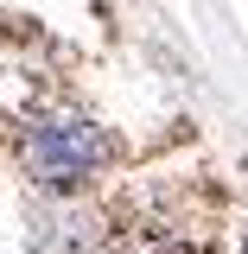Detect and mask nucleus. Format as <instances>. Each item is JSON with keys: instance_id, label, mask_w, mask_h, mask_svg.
Instances as JSON below:
<instances>
[{"instance_id": "f257e3e1", "label": "nucleus", "mask_w": 248, "mask_h": 254, "mask_svg": "<svg viewBox=\"0 0 248 254\" xmlns=\"http://www.w3.org/2000/svg\"><path fill=\"white\" fill-rule=\"evenodd\" d=\"M108 159H115V140L95 121H83V115L51 108V115H32V121L19 127V165H26V178H38L45 190L89 185Z\"/></svg>"}, {"instance_id": "f03ea898", "label": "nucleus", "mask_w": 248, "mask_h": 254, "mask_svg": "<svg viewBox=\"0 0 248 254\" xmlns=\"http://www.w3.org/2000/svg\"><path fill=\"white\" fill-rule=\"evenodd\" d=\"M242 254H248V242H242Z\"/></svg>"}]
</instances>
